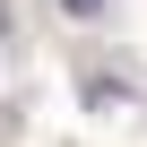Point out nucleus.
I'll list each match as a JSON object with an SVG mask.
<instances>
[{"instance_id": "f257e3e1", "label": "nucleus", "mask_w": 147, "mask_h": 147, "mask_svg": "<svg viewBox=\"0 0 147 147\" xmlns=\"http://www.w3.org/2000/svg\"><path fill=\"white\" fill-rule=\"evenodd\" d=\"M61 9H69V18H104V0H61Z\"/></svg>"}, {"instance_id": "f03ea898", "label": "nucleus", "mask_w": 147, "mask_h": 147, "mask_svg": "<svg viewBox=\"0 0 147 147\" xmlns=\"http://www.w3.org/2000/svg\"><path fill=\"white\" fill-rule=\"evenodd\" d=\"M0 35H9V9H0Z\"/></svg>"}]
</instances>
